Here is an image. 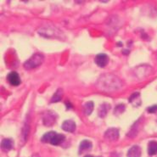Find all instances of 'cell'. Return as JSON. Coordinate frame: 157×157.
Returning <instances> with one entry per match:
<instances>
[{"label":"cell","mask_w":157,"mask_h":157,"mask_svg":"<svg viewBox=\"0 0 157 157\" xmlns=\"http://www.w3.org/2000/svg\"><path fill=\"white\" fill-rule=\"evenodd\" d=\"M65 136L63 135V134H59V133H55V135L54 136V138L52 139L51 142H50V144H53V145H59V144H60L61 143L65 140Z\"/></svg>","instance_id":"cell-12"},{"label":"cell","mask_w":157,"mask_h":157,"mask_svg":"<svg viewBox=\"0 0 157 157\" xmlns=\"http://www.w3.org/2000/svg\"><path fill=\"white\" fill-rule=\"evenodd\" d=\"M124 110L125 105L123 104H121V105H118L116 107V109H115V114H116V115H120V114L123 113Z\"/></svg>","instance_id":"cell-19"},{"label":"cell","mask_w":157,"mask_h":157,"mask_svg":"<svg viewBox=\"0 0 157 157\" xmlns=\"http://www.w3.org/2000/svg\"><path fill=\"white\" fill-rule=\"evenodd\" d=\"M55 121H56V115L55 112L53 111H46L44 114V117H43V121H44V124L47 127H50L52 125H54L55 123Z\"/></svg>","instance_id":"cell-3"},{"label":"cell","mask_w":157,"mask_h":157,"mask_svg":"<svg viewBox=\"0 0 157 157\" xmlns=\"http://www.w3.org/2000/svg\"><path fill=\"white\" fill-rule=\"evenodd\" d=\"M1 146L4 150H10L14 147V141L10 139H4L1 143Z\"/></svg>","instance_id":"cell-10"},{"label":"cell","mask_w":157,"mask_h":157,"mask_svg":"<svg viewBox=\"0 0 157 157\" xmlns=\"http://www.w3.org/2000/svg\"><path fill=\"white\" fill-rule=\"evenodd\" d=\"M63 97V90L61 88H59L57 91L55 92V94L53 95L51 98V103H57L60 101Z\"/></svg>","instance_id":"cell-15"},{"label":"cell","mask_w":157,"mask_h":157,"mask_svg":"<svg viewBox=\"0 0 157 157\" xmlns=\"http://www.w3.org/2000/svg\"><path fill=\"white\" fill-rule=\"evenodd\" d=\"M8 82L13 86H18L21 84V78L16 71H11L7 76Z\"/></svg>","instance_id":"cell-5"},{"label":"cell","mask_w":157,"mask_h":157,"mask_svg":"<svg viewBox=\"0 0 157 157\" xmlns=\"http://www.w3.org/2000/svg\"><path fill=\"white\" fill-rule=\"evenodd\" d=\"M29 124L26 123V125L23 128V132H22V137H23V141L24 142H26V139H27V137H28V134H29Z\"/></svg>","instance_id":"cell-18"},{"label":"cell","mask_w":157,"mask_h":157,"mask_svg":"<svg viewBox=\"0 0 157 157\" xmlns=\"http://www.w3.org/2000/svg\"><path fill=\"white\" fill-rule=\"evenodd\" d=\"M92 148V143L89 140H83L82 141L79 145V153L82 154L86 150H90Z\"/></svg>","instance_id":"cell-11"},{"label":"cell","mask_w":157,"mask_h":157,"mask_svg":"<svg viewBox=\"0 0 157 157\" xmlns=\"http://www.w3.org/2000/svg\"><path fill=\"white\" fill-rule=\"evenodd\" d=\"M157 153V142L150 141L148 144V154L150 155H154Z\"/></svg>","instance_id":"cell-14"},{"label":"cell","mask_w":157,"mask_h":157,"mask_svg":"<svg viewBox=\"0 0 157 157\" xmlns=\"http://www.w3.org/2000/svg\"><path fill=\"white\" fill-rule=\"evenodd\" d=\"M147 110L150 112V113H155V112H156L157 111V105H152L149 107Z\"/></svg>","instance_id":"cell-20"},{"label":"cell","mask_w":157,"mask_h":157,"mask_svg":"<svg viewBox=\"0 0 157 157\" xmlns=\"http://www.w3.org/2000/svg\"><path fill=\"white\" fill-rule=\"evenodd\" d=\"M119 138V130L117 128H110L105 132V139L109 141H117Z\"/></svg>","instance_id":"cell-4"},{"label":"cell","mask_w":157,"mask_h":157,"mask_svg":"<svg viewBox=\"0 0 157 157\" xmlns=\"http://www.w3.org/2000/svg\"><path fill=\"white\" fill-rule=\"evenodd\" d=\"M137 101H139V103H141L139 93H134V94H132V95L129 98V102L131 103V104H133L135 106H137V103H136Z\"/></svg>","instance_id":"cell-17"},{"label":"cell","mask_w":157,"mask_h":157,"mask_svg":"<svg viewBox=\"0 0 157 157\" xmlns=\"http://www.w3.org/2000/svg\"><path fill=\"white\" fill-rule=\"evenodd\" d=\"M66 105L67 106V109H71V108L72 107V105H71V104H70L69 102H66Z\"/></svg>","instance_id":"cell-21"},{"label":"cell","mask_w":157,"mask_h":157,"mask_svg":"<svg viewBox=\"0 0 157 157\" xmlns=\"http://www.w3.org/2000/svg\"><path fill=\"white\" fill-rule=\"evenodd\" d=\"M110 106L109 104H107V103H103L102 105H99V110H98L99 117H101V118H104V117L107 115V113H108V111L110 110Z\"/></svg>","instance_id":"cell-9"},{"label":"cell","mask_w":157,"mask_h":157,"mask_svg":"<svg viewBox=\"0 0 157 157\" xmlns=\"http://www.w3.org/2000/svg\"><path fill=\"white\" fill-rule=\"evenodd\" d=\"M55 132H48L47 133H45L43 137H42V142L43 143H50L51 142L52 139L54 138V136L55 135Z\"/></svg>","instance_id":"cell-16"},{"label":"cell","mask_w":157,"mask_h":157,"mask_svg":"<svg viewBox=\"0 0 157 157\" xmlns=\"http://www.w3.org/2000/svg\"><path fill=\"white\" fill-rule=\"evenodd\" d=\"M33 157H40V156H38V155H33Z\"/></svg>","instance_id":"cell-22"},{"label":"cell","mask_w":157,"mask_h":157,"mask_svg":"<svg viewBox=\"0 0 157 157\" xmlns=\"http://www.w3.org/2000/svg\"><path fill=\"white\" fill-rule=\"evenodd\" d=\"M94 107V104L93 101H88V102L86 103L83 106L84 114H85L86 116H89V115L93 112Z\"/></svg>","instance_id":"cell-13"},{"label":"cell","mask_w":157,"mask_h":157,"mask_svg":"<svg viewBox=\"0 0 157 157\" xmlns=\"http://www.w3.org/2000/svg\"><path fill=\"white\" fill-rule=\"evenodd\" d=\"M141 156V148L138 145H134L128 150L127 157H140Z\"/></svg>","instance_id":"cell-8"},{"label":"cell","mask_w":157,"mask_h":157,"mask_svg":"<svg viewBox=\"0 0 157 157\" xmlns=\"http://www.w3.org/2000/svg\"><path fill=\"white\" fill-rule=\"evenodd\" d=\"M61 128H62L64 131L69 132H73L76 130L77 126H76V123L74 122L73 121L66 120L62 123Z\"/></svg>","instance_id":"cell-7"},{"label":"cell","mask_w":157,"mask_h":157,"mask_svg":"<svg viewBox=\"0 0 157 157\" xmlns=\"http://www.w3.org/2000/svg\"><path fill=\"white\" fill-rule=\"evenodd\" d=\"M97 88L103 91L113 92L119 90L122 87L120 78L112 74H106L99 77L97 82Z\"/></svg>","instance_id":"cell-1"},{"label":"cell","mask_w":157,"mask_h":157,"mask_svg":"<svg viewBox=\"0 0 157 157\" xmlns=\"http://www.w3.org/2000/svg\"><path fill=\"white\" fill-rule=\"evenodd\" d=\"M84 157H93V156H91V155H86V156H84Z\"/></svg>","instance_id":"cell-23"},{"label":"cell","mask_w":157,"mask_h":157,"mask_svg":"<svg viewBox=\"0 0 157 157\" xmlns=\"http://www.w3.org/2000/svg\"><path fill=\"white\" fill-rule=\"evenodd\" d=\"M44 57L43 55H41L39 53L35 54L28 60H26V62L24 63V67L26 70L34 69L42 65V63L44 62Z\"/></svg>","instance_id":"cell-2"},{"label":"cell","mask_w":157,"mask_h":157,"mask_svg":"<svg viewBox=\"0 0 157 157\" xmlns=\"http://www.w3.org/2000/svg\"><path fill=\"white\" fill-rule=\"evenodd\" d=\"M95 63L99 67H105L109 63V57L105 54H99L95 57Z\"/></svg>","instance_id":"cell-6"}]
</instances>
